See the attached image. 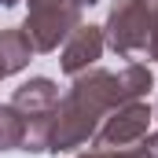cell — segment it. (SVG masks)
Returning a JSON list of instances; mask_svg holds the SVG:
<instances>
[{
  "label": "cell",
  "instance_id": "8992f818",
  "mask_svg": "<svg viewBox=\"0 0 158 158\" xmlns=\"http://www.w3.org/2000/svg\"><path fill=\"white\" fill-rule=\"evenodd\" d=\"M103 48H107L103 26H85V22H81L77 30L63 40V52H59V70H63L66 77H77V74L92 70V66L103 59Z\"/></svg>",
  "mask_w": 158,
  "mask_h": 158
},
{
  "label": "cell",
  "instance_id": "4fadbf2b",
  "mask_svg": "<svg viewBox=\"0 0 158 158\" xmlns=\"http://www.w3.org/2000/svg\"><path fill=\"white\" fill-rule=\"evenodd\" d=\"M92 4H99V0H81V7H92Z\"/></svg>",
  "mask_w": 158,
  "mask_h": 158
},
{
  "label": "cell",
  "instance_id": "8fae6325",
  "mask_svg": "<svg viewBox=\"0 0 158 158\" xmlns=\"http://www.w3.org/2000/svg\"><path fill=\"white\" fill-rule=\"evenodd\" d=\"M136 147H140V151H143L147 158H158V132H147V136H143Z\"/></svg>",
  "mask_w": 158,
  "mask_h": 158
},
{
  "label": "cell",
  "instance_id": "ba28073f",
  "mask_svg": "<svg viewBox=\"0 0 158 158\" xmlns=\"http://www.w3.org/2000/svg\"><path fill=\"white\" fill-rule=\"evenodd\" d=\"M22 143H26V118L11 103H0V155L22 151Z\"/></svg>",
  "mask_w": 158,
  "mask_h": 158
},
{
  "label": "cell",
  "instance_id": "277c9868",
  "mask_svg": "<svg viewBox=\"0 0 158 158\" xmlns=\"http://www.w3.org/2000/svg\"><path fill=\"white\" fill-rule=\"evenodd\" d=\"M107 48L121 59H147L151 52V19L140 0H118L103 22Z\"/></svg>",
  "mask_w": 158,
  "mask_h": 158
},
{
  "label": "cell",
  "instance_id": "9a60e30c",
  "mask_svg": "<svg viewBox=\"0 0 158 158\" xmlns=\"http://www.w3.org/2000/svg\"><path fill=\"white\" fill-rule=\"evenodd\" d=\"M155 118H158V107H155Z\"/></svg>",
  "mask_w": 158,
  "mask_h": 158
},
{
  "label": "cell",
  "instance_id": "52a82bcc",
  "mask_svg": "<svg viewBox=\"0 0 158 158\" xmlns=\"http://www.w3.org/2000/svg\"><path fill=\"white\" fill-rule=\"evenodd\" d=\"M33 55L37 52H33V44H30V37H26L22 26L0 30V77H11V74L26 70Z\"/></svg>",
  "mask_w": 158,
  "mask_h": 158
},
{
  "label": "cell",
  "instance_id": "30bf717a",
  "mask_svg": "<svg viewBox=\"0 0 158 158\" xmlns=\"http://www.w3.org/2000/svg\"><path fill=\"white\" fill-rule=\"evenodd\" d=\"M96 158H147L140 147H125V151H96Z\"/></svg>",
  "mask_w": 158,
  "mask_h": 158
},
{
  "label": "cell",
  "instance_id": "5b68a950",
  "mask_svg": "<svg viewBox=\"0 0 158 158\" xmlns=\"http://www.w3.org/2000/svg\"><path fill=\"white\" fill-rule=\"evenodd\" d=\"M151 121H155V110L143 99L121 103V107H114L107 118L99 121V129L92 136V147L96 151H125V147H136L151 132Z\"/></svg>",
  "mask_w": 158,
  "mask_h": 158
},
{
  "label": "cell",
  "instance_id": "3957f363",
  "mask_svg": "<svg viewBox=\"0 0 158 158\" xmlns=\"http://www.w3.org/2000/svg\"><path fill=\"white\" fill-rule=\"evenodd\" d=\"M81 26V0H26V37L33 52H55Z\"/></svg>",
  "mask_w": 158,
  "mask_h": 158
},
{
  "label": "cell",
  "instance_id": "7a4b0ae2",
  "mask_svg": "<svg viewBox=\"0 0 158 158\" xmlns=\"http://www.w3.org/2000/svg\"><path fill=\"white\" fill-rule=\"evenodd\" d=\"M11 107L26 118V143H22V151L44 155L52 147V121H55V107H59V85L52 77L22 81L15 88V96H11Z\"/></svg>",
  "mask_w": 158,
  "mask_h": 158
},
{
  "label": "cell",
  "instance_id": "7c38bea8",
  "mask_svg": "<svg viewBox=\"0 0 158 158\" xmlns=\"http://www.w3.org/2000/svg\"><path fill=\"white\" fill-rule=\"evenodd\" d=\"M15 4H19V0H0V7H15Z\"/></svg>",
  "mask_w": 158,
  "mask_h": 158
},
{
  "label": "cell",
  "instance_id": "9c48e42d",
  "mask_svg": "<svg viewBox=\"0 0 158 158\" xmlns=\"http://www.w3.org/2000/svg\"><path fill=\"white\" fill-rule=\"evenodd\" d=\"M140 4L151 19V52H147V59H158V0H140Z\"/></svg>",
  "mask_w": 158,
  "mask_h": 158
},
{
  "label": "cell",
  "instance_id": "6da1fadb",
  "mask_svg": "<svg viewBox=\"0 0 158 158\" xmlns=\"http://www.w3.org/2000/svg\"><path fill=\"white\" fill-rule=\"evenodd\" d=\"M155 85L151 66L143 63H125L118 74L114 70H85L74 77L70 92L59 99L55 107V121H52V147L48 151H81L92 143L99 121L107 118L114 107L121 103H132V99H143Z\"/></svg>",
  "mask_w": 158,
  "mask_h": 158
},
{
  "label": "cell",
  "instance_id": "5bb4252c",
  "mask_svg": "<svg viewBox=\"0 0 158 158\" xmlns=\"http://www.w3.org/2000/svg\"><path fill=\"white\" fill-rule=\"evenodd\" d=\"M77 158H96V151H88V155H77Z\"/></svg>",
  "mask_w": 158,
  "mask_h": 158
}]
</instances>
